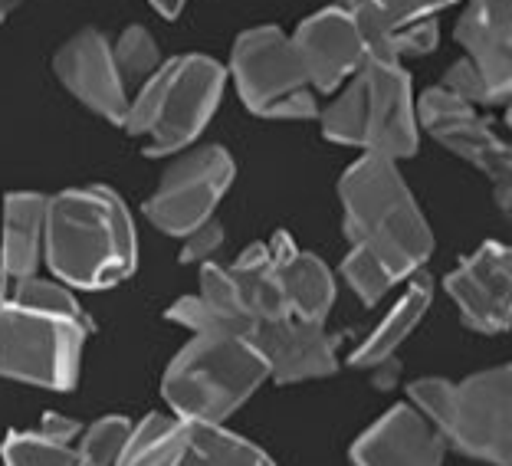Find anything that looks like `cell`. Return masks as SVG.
<instances>
[{
  "mask_svg": "<svg viewBox=\"0 0 512 466\" xmlns=\"http://www.w3.org/2000/svg\"><path fill=\"white\" fill-rule=\"evenodd\" d=\"M339 201L348 253L371 263L391 283L421 273L434 253V233L401 178L398 161L362 155L345 168Z\"/></svg>",
  "mask_w": 512,
  "mask_h": 466,
  "instance_id": "1",
  "label": "cell"
},
{
  "mask_svg": "<svg viewBox=\"0 0 512 466\" xmlns=\"http://www.w3.org/2000/svg\"><path fill=\"white\" fill-rule=\"evenodd\" d=\"M43 260L76 289H109L132 276L138 240L122 197L102 184L46 197Z\"/></svg>",
  "mask_w": 512,
  "mask_h": 466,
  "instance_id": "2",
  "label": "cell"
},
{
  "mask_svg": "<svg viewBox=\"0 0 512 466\" xmlns=\"http://www.w3.org/2000/svg\"><path fill=\"white\" fill-rule=\"evenodd\" d=\"M319 122L329 142L365 155L401 161L421 148L411 73L384 43L368 46L362 66L339 86V96L319 109Z\"/></svg>",
  "mask_w": 512,
  "mask_h": 466,
  "instance_id": "3",
  "label": "cell"
},
{
  "mask_svg": "<svg viewBox=\"0 0 512 466\" xmlns=\"http://www.w3.org/2000/svg\"><path fill=\"white\" fill-rule=\"evenodd\" d=\"M224 66L211 56H174L151 73L132 99L119 128L145 138L148 158L188 151L224 96Z\"/></svg>",
  "mask_w": 512,
  "mask_h": 466,
  "instance_id": "4",
  "label": "cell"
},
{
  "mask_svg": "<svg viewBox=\"0 0 512 466\" xmlns=\"http://www.w3.org/2000/svg\"><path fill=\"white\" fill-rule=\"evenodd\" d=\"M407 398L440 430L447 447L463 457L509 466L512 463V371L496 365L463 381L417 378Z\"/></svg>",
  "mask_w": 512,
  "mask_h": 466,
  "instance_id": "5",
  "label": "cell"
},
{
  "mask_svg": "<svg viewBox=\"0 0 512 466\" xmlns=\"http://www.w3.org/2000/svg\"><path fill=\"white\" fill-rule=\"evenodd\" d=\"M266 378V361L247 342V335L207 332L194 335L171 358L161 394L174 417L224 424Z\"/></svg>",
  "mask_w": 512,
  "mask_h": 466,
  "instance_id": "6",
  "label": "cell"
},
{
  "mask_svg": "<svg viewBox=\"0 0 512 466\" xmlns=\"http://www.w3.org/2000/svg\"><path fill=\"white\" fill-rule=\"evenodd\" d=\"M96 332L89 316H56L17 306H0V378L69 391L79 378L86 339Z\"/></svg>",
  "mask_w": 512,
  "mask_h": 466,
  "instance_id": "7",
  "label": "cell"
},
{
  "mask_svg": "<svg viewBox=\"0 0 512 466\" xmlns=\"http://www.w3.org/2000/svg\"><path fill=\"white\" fill-rule=\"evenodd\" d=\"M240 102L263 119H319V102L312 96L309 76L302 69L293 40L279 27H253L240 33L230 50Z\"/></svg>",
  "mask_w": 512,
  "mask_h": 466,
  "instance_id": "8",
  "label": "cell"
},
{
  "mask_svg": "<svg viewBox=\"0 0 512 466\" xmlns=\"http://www.w3.org/2000/svg\"><path fill=\"white\" fill-rule=\"evenodd\" d=\"M115 466H273V460L224 424L148 414Z\"/></svg>",
  "mask_w": 512,
  "mask_h": 466,
  "instance_id": "9",
  "label": "cell"
},
{
  "mask_svg": "<svg viewBox=\"0 0 512 466\" xmlns=\"http://www.w3.org/2000/svg\"><path fill=\"white\" fill-rule=\"evenodd\" d=\"M234 174L237 168L227 148L204 145L181 151L161 174L158 191L148 197L145 217L168 237H188L191 230L214 217V207L230 191Z\"/></svg>",
  "mask_w": 512,
  "mask_h": 466,
  "instance_id": "10",
  "label": "cell"
},
{
  "mask_svg": "<svg viewBox=\"0 0 512 466\" xmlns=\"http://www.w3.org/2000/svg\"><path fill=\"white\" fill-rule=\"evenodd\" d=\"M417 128H427V135L437 145H444L450 155L467 161L476 171H483L493 181L499 211L509 214L512 207V148L493 132V125L483 119L467 99L453 96L444 86L427 89L414 102Z\"/></svg>",
  "mask_w": 512,
  "mask_h": 466,
  "instance_id": "11",
  "label": "cell"
},
{
  "mask_svg": "<svg viewBox=\"0 0 512 466\" xmlns=\"http://www.w3.org/2000/svg\"><path fill=\"white\" fill-rule=\"evenodd\" d=\"M247 342L266 361V371L276 384L312 381L339 371V335L325 322H302L296 316L256 322Z\"/></svg>",
  "mask_w": 512,
  "mask_h": 466,
  "instance_id": "12",
  "label": "cell"
},
{
  "mask_svg": "<svg viewBox=\"0 0 512 466\" xmlns=\"http://www.w3.org/2000/svg\"><path fill=\"white\" fill-rule=\"evenodd\" d=\"M53 69L63 89L73 92L89 112H96L99 119L112 125H122L128 112V86L119 66H115L112 43L106 40V33L92 27L73 33L56 50Z\"/></svg>",
  "mask_w": 512,
  "mask_h": 466,
  "instance_id": "13",
  "label": "cell"
},
{
  "mask_svg": "<svg viewBox=\"0 0 512 466\" xmlns=\"http://www.w3.org/2000/svg\"><path fill=\"white\" fill-rule=\"evenodd\" d=\"M447 296L457 302L463 322L476 332L496 335L512 319V253L496 240H486L457 270L444 279Z\"/></svg>",
  "mask_w": 512,
  "mask_h": 466,
  "instance_id": "14",
  "label": "cell"
},
{
  "mask_svg": "<svg viewBox=\"0 0 512 466\" xmlns=\"http://www.w3.org/2000/svg\"><path fill=\"white\" fill-rule=\"evenodd\" d=\"M293 46L309 76V86L319 92H335L362 66L368 53L365 33L358 30L345 7H325L296 27Z\"/></svg>",
  "mask_w": 512,
  "mask_h": 466,
  "instance_id": "15",
  "label": "cell"
},
{
  "mask_svg": "<svg viewBox=\"0 0 512 466\" xmlns=\"http://www.w3.org/2000/svg\"><path fill=\"white\" fill-rule=\"evenodd\" d=\"M447 440L414 404H394L355 440V466H440Z\"/></svg>",
  "mask_w": 512,
  "mask_h": 466,
  "instance_id": "16",
  "label": "cell"
},
{
  "mask_svg": "<svg viewBox=\"0 0 512 466\" xmlns=\"http://www.w3.org/2000/svg\"><path fill=\"white\" fill-rule=\"evenodd\" d=\"M453 37L467 50L463 60L506 106L512 92V0H467Z\"/></svg>",
  "mask_w": 512,
  "mask_h": 466,
  "instance_id": "17",
  "label": "cell"
},
{
  "mask_svg": "<svg viewBox=\"0 0 512 466\" xmlns=\"http://www.w3.org/2000/svg\"><path fill=\"white\" fill-rule=\"evenodd\" d=\"M273 253L279 283H283L289 316L302 322H325L332 302H335V279L316 253L299 250L289 233L279 230L276 237L266 243Z\"/></svg>",
  "mask_w": 512,
  "mask_h": 466,
  "instance_id": "18",
  "label": "cell"
},
{
  "mask_svg": "<svg viewBox=\"0 0 512 466\" xmlns=\"http://www.w3.org/2000/svg\"><path fill=\"white\" fill-rule=\"evenodd\" d=\"M43 224L46 197L33 191H17L4 197V233H0V273L7 283L37 276L43 256Z\"/></svg>",
  "mask_w": 512,
  "mask_h": 466,
  "instance_id": "19",
  "label": "cell"
},
{
  "mask_svg": "<svg viewBox=\"0 0 512 466\" xmlns=\"http://www.w3.org/2000/svg\"><path fill=\"white\" fill-rule=\"evenodd\" d=\"M407 279H411V283H407V293L394 302V309L381 319L378 329L355 348L352 358H348V365L371 371L375 365H381L384 358H394L401 342L417 329V322L424 319L430 299H434V279L424 276V273H414Z\"/></svg>",
  "mask_w": 512,
  "mask_h": 466,
  "instance_id": "20",
  "label": "cell"
},
{
  "mask_svg": "<svg viewBox=\"0 0 512 466\" xmlns=\"http://www.w3.org/2000/svg\"><path fill=\"white\" fill-rule=\"evenodd\" d=\"M227 273H230V279H234L240 306L250 316L253 325L266 322V319L289 316L283 283H279L273 253L266 243H256V247L243 250L234 260V266H227Z\"/></svg>",
  "mask_w": 512,
  "mask_h": 466,
  "instance_id": "21",
  "label": "cell"
},
{
  "mask_svg": "<svg viewBox=\"0 0 512 466\" xmlns=\"http://www.w3.org/2000/svg\"><path fill=\"white\" fill-rule=\"evenodd\" d=\"M79 434V424L73 417L46 414L40 430H17L7 434L0 457L4 466H83L79 450L73 447V437Z\"/></svg>",
  "mask_w": 512,
  "mask_h": 466,
  "instance_id": "22",
  "label": "cell"
},
{
  "mask_svg": "<svg viewBox=\"0 0 512 466\" xmlns=\"http://www.w3.org/2000/svg\"><path fill=\"white\" fill-rule=\"evenodd\" d=\"M460 0H342V7L352 14L358 30L365 33L368 46L384 43L394 30L407 27L414 20L437 17Z\"/></svg>",
  "mask_w": 512,
  "mask_h": 466,
  "instance_id": "23",
  "label": "cell"
},
{
  "mask_svg": "<svg viewBox=\"0 0 512 466\" xmlns=\"http://www.w3.org/2000/svg\"><path fill=\"white\" fill-rule=\"evenodd\" d=\"M132 430L135 424L122 414L99 417L76 444L79 460H83V466H115V460L122 457V450L128 444V437H132Z\"/></svg>",
  "mask_w": 512,
  "mask_h": 466,
  "instance_id": "24",
  "label": "cell"
},
{
  "mask_svg": "<svg viewBox=\"0 0 512 466\" xmlns=\"http://www.w3.org/2000/svg\"><path fill=\"white\" fill-rule=\"evenodd\" d=\"M112 56H115V66L128 83H138L142 86L145 79L155 73L161 66V50H158V40L151 37L145 27H128L119 43H112Z\"/></svg>",
  "mask_w": 512,
  "mask_h": 466,
  "instance_id": "25",
  "label": "cell"
},
{
  "mask_svg": "<svg viewBox=\"0 0 512 466\" xmlns=\"http://www.w3.org/2000/svg\"><path fill=\"white\" fill-rule=\"evenodd\" d=\"M7 299L17 302V306H27V309L56 312V316H86L83 306H79L76 296L69 293L66 286L50 283V279H40V276L17 279V283L10 286Z\"/></svg>",
  "mask_w": 512,
  "mask_h": 466,
  "instance_id": "26",
  "label": "cell"
},
{
  "mask_svg": "<svg viewBox=\"0 0 512 466\" xmlns=\"http://www.w3.org/2000/svg\"><path fill=\"white\" fill-rule=\"evenodd\" d=\"M437 40H440V30H437V17H427V20H414L407 27L394 30L384 46L398 56V60H407V56H427L430 50H437Z\"/></svg>",
  "mask_w": 512,
  "mask_h": 466,
  "instance_id": "27",
  "label": "cell"
},
{
  "mask_svg": "<svg viewBox=\"0 0 512 466\" xmlns=\"http://www.w3.org/2000/svg\"><path fill=\"white\" fill-rule=\"evenodd\" d=\"M224 224H217V220H204L201 227L191 230L188 237H184V247H181V263H211L217 250L224 247Z\"/></svg>",
  "mask_w": 512,
  "mask_h": 466,
  "instance_id": "28",
  "label": "cell"
},
{
  "mask_svg": "<svg viewBox=\"0 0 512 466\" xmlns=\"http://www.w3.org/2000/svg\"><path fill=\"white\" fill-rule=\"evenodd\" d=\"M371 371H375V388H381V391L394 388V384H398V378H401V365L394 358H384L381 365H375Z\"/></svg>",
  "mask_w": 512,
  "mask_h": 466,
  "instance_id": "29",
  "label": "cell"
},
{
  "mask_svg": "<svg viewBox=\"0 0 512 466\" xmlns=\"http://www.w3.org/2000/svg\"><path fill=\"white\" fill-rule=\"evenodd\" d=\"M148 4L155 7L161 17H168V20H171V17H178V14H181L188 0H148Z\"/></svg>",
  "mask_w": 512,
  "mask_h": 466,
  "instance_id": "30",
  "label": "cell"
},
{
  "mask_svg": "<svg viewBox=\"0 0 512 466\" xmlns=\"http://www.w3.org/2000/svg\"><path fill=\"white\" fill-rule=\"evenodd\" d=\"M20 4H27V0H0V23H4L10 14H14Z\"/></svg>",
  "mask_w": 512,
  "mask_h": 466,
  "instance_id": "31",
  "label": "cell"
},
{
  "mask_svg": "<svg viewBox=\"0 0 512 466\" xmlns=\"http://www.w3.org/2000/svg\"><path fill=\"white\" fill-rule=\"evenodd\" d=\"M7 293H10V283H7V276L0 273V306H4V299H7Z\"/></svg>",
  "mask_w": 512,
  "mask_h": 466,
  "instance_id": "32",
  "label": "cell"
}]
</instances>
